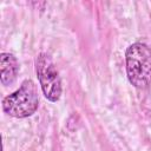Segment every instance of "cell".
I'll use <instances>...</instances> for the list:
<instances>
[{"label": "cell", "instance_id": "6da1fadb", "mask_svg": "<svg viewBox=\"0 0 151 151\" xmlns=\"http://www.w3.org/2000/svg\"><path fill=\"white\" fill-rule=\"evenodd\" d=\"M129 81L137 88L151 84V48L142 42L130 45L125 53Z\"/></svg>", "mask_w": 151, "mask_h": 151}, {"label": "cell", "instance_id": "7a4b0ae2", "mask_svg": "<svg viewBox=\"0 0 151 151\" xmlns=\"http://www.w3.org/2000/svg\"><path fill=\"white\" fill-rule=\"evenodd\" d=\"M39 105V94L37 85L31 80L26 79L21 86L2 100L4 111L15 118H25L35 112Z\"/></svg>", "mask_w": 151, "mask_h": 151}, {"label": "cell", "instance_id": "3957f363", "mask_svg": "<svg viewBox=\"0 0 151 151\" xmlns=\"http://www.w3.org/2000/svg\"><path fill=\"white\" fill-rule=\"evenodd\" d=\"M35 68L45 97L51 101L59 100L61 96V80L50 55L40 53L35 60Z\"/></svg>", "mask_w": 151, "mask_h": 151}, {"label": "cell", "instance_id": "277c9868", "mask_svg": "<svg viewBox=\"0 0 151 151\" xmlns=\"http://www.w3.org/2000/svg\"><path fill=\"white\" fill-rule=\"evenodd\" d=\"M19 65L15 57L11 53H1L0 55V71H1V84L5 86L11 85L18 74Z\"/></svg>", "mask_w": 151, "mask_h": 151}]
</instances>
